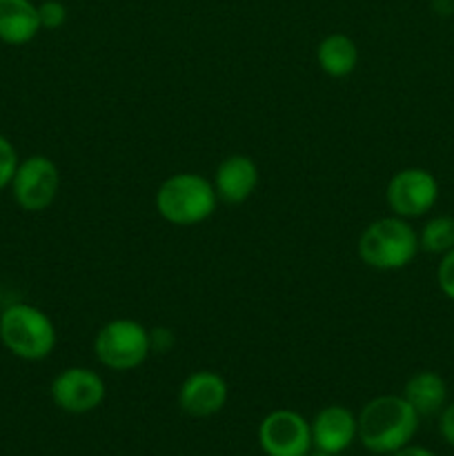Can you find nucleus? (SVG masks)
Returning a JSON list of instances; mask_svg holds the SVG:
<instances>
[{
  "mask_svg": "<svg viewBox=\"0 0 454 456\" xmlns=\"http://www.w3.org/2000/svg\"><path fill=\"white\" fill-rule=\"evenodd\" d=\"M418 414L403 395H383L363 405L359 421V441L372 454H394L412 444L418 430Z\"/></svg>",
  "mask_w": 454,
  "mask_h": 456,
  "instance_id": "f257e3e1",
  "label": "nucleus"
},
{
  "mask_svg": "<svg viewBox=\"0 0 454 456\" xmlns=\"http://www.w3.org/2000/svg\"><path fill=\"white\" fill-rule=\"evenodd\" d=\"M218 203L214 183L200 174H174L156 191V209L172 225H199L207 221Z\"/></svg>",
  "mask_w": 454,
  "mask_h": 456,
  "instance_id": "f03ea898",
  "label": "nucleus"
},
{
  "mask_svg": "<svg viewBox=\"0 0 454 456\" xmlns=\"http://www.w3.org/2000/svg\"><path fill=\"white\" fill-rule=\"evenodd\" d=\"M0 341L22 361H43L56 347V328L43 310L13 303L0 314Z\"/></svg>",
  "mask_w": 454,
  "mask_h": 456,
  "instance_id": "7ed1b4c3",
  "label": "nucleus"
},
{
  "mask_svg": "<svg viewBox=\"0 0 454 456\" xmlns=\"http://www.w3.org/2000/svg\"><path fill=\"white\" fill-rule=\"evenodd\" d=\"M418 252V236L405 218L385 216L369 223L359 239L361 261L374 270H401Z\"/></svg>",
  "mask_w": 454,
  "mask_h": 456,
  "instance_id": "20e7f679",
  "label": "nucleus"
},
{
  "mask_svg": "<svg viewBox=\"0 0 454 456\" xmlns=\"http://www.w3.org/2000/svg\"><path fill=\"white\" fill-rule=\"evenodd\" d=\"M151 352V334L134 319H114L98 330L93 354L114 372H129L145 363Z\"/></svg>",
  "mask_w": 454,
  "mask_h": 456,
  "instance_id": "39448f33",
  "label": "nucleus"
},
{
  "mask_svg": "<svg viewBox=\"0 0 454 456\" xmlns=\"http://www.w3.org/2000/svg\"><path fill=\"white\" fill-rule=\"evenodd\" d=\"M9 187L16 203L25 212H43L56 200L58 190H61V172L47 156H29L18 163Z\"/></svg>",
  "mask_w": 454,
  "mask_h": 456,
  "instance_id": "423d86ee",
  "label": "nucleus"
},
{
  "mask_svg": "<svg viewBox=\"0 0 454 456\" xmlns=\"http://www.w3.org/2000/svg\"><path fill=\"white\" fill-rule=\"evenodd\" d=\"M258 445L267 456H310V421L294 410H274L258 426Z\"/></svg>",
  "mask_w": 454,
  "mask_h": 456,
  "instance_id": "0eeeda50",
  "label": "nucleus"
},
{
  "mask_svg": "<svg viewBox=\"0 0 454 456\" xmlns=\"http://www.w3.org/2000/svg\"><path fill=\"white\" fill-rule=\"evenodd\" d=\"M387 205L394 216L417 218L430 212L439 199V183L427 169L408 167L396 172L387 183Z\"/></svg>",
  "mask_w": 454,
  "mask_h": 456,
  "instance_id": "6e6552de",
  "label": "nucleus"
},
{
  "mask_svg": "<svg viewBox=\"0 0 454 456\" xmlns=\"http://www.w3.org/2000/svg\"><path fill=\"white\" fill-rule=\"evenodd\" d=\"M52 399L62 412L87 414L101 408L107 396L105 381L87 368H67L52 381Z\"/></svg>",
  "mask_w": 454,
  "mask_h": 456,
  "instance_id": "1a4fd4ad",
  "label": "nucleus"
},
{
  "mask_svg": "<svg viewBox=\"0 0 454 456\" xmlns=\"http://www.w3.org/2000/svg\"><path fill=\"white\" fill-rule=\"evenodd\" d=\"M312 445L316 452L338 456L359 439L356 414L345 405H328L310 421Z\"/></svg>",
  "mask_w": 454,
  "mask_h": 456,
  "instance_id": "9d476101",
  "label": "nucleus"
},
{
  "mask_svg": "<svg viewBox=\"0 0 454 456\" xmlns=\"http://www.w3.org/2000/svg\"><path fill=\"white\" fill-rule=\"evenodd\" d=\"M227 396H230V387L221 374L199 370L182 381L181 392H178V405L187 417L207 419L225 408Z\"/></svg>",
  "mask_w": 454,
  "mask_h": 456,
  "instance_id": "9b49d317",
  "label": "nucleus"
},
{
  "mask_svg": "<svg viewBox=\"0 0 454 456\" xmlns=\"http://www.w3.org/2000/svg\"><path fill=\"white\" fill-rule=\"evenodd\" d=\"M258 187V167L249 156L234 154L221 160L214 174V190L218 200L227 205H240Z\"/></svg>",
  "mask_w": 454,
  "mask_h": 456,
  "instance_id": "f8f14e48",
  "label": "nucleus"
},
{
  "mask_svg": "<svg viewBox=\"0 0 454 456\" xmlns=\"http://www.w3.org/2000/svg\"><path fill=\"white\" fill-rule=\"evenodd\" d=\"M40 31L38 4L31 0H0V40L27 45Z\"/></svg>",
  "mask_w": 454,
  "mask_h": 456,
  "instance_id": "ddd939ff",
  "label": "nucleus"
},
{
  "mask_svg": "<svg viewBox=\"0 0 454 456\" xmlns=\"http://www.w3.org/2000/svg\"><path fill=\"white\" fill-rule=\"evenodd\" d=\"M403 399L412 405L418 417H432V414H439L445 408L448 386H445L441 374L423 370V372L409 377V381L405 383Z\"/></svg>",
  "mask_w": 454,
  "mask_h": 456,
  "instance_id": "4468645a",
  "label": "nucleus"
},
{
  "mask_svg": "<svg viewBox=\"0 0 454 456\" xmlns=\"http://www.w3.org/2000/svg\"><path fill=\"white\" fill-rule=\"evenodd\" d=\"M316 61L325 74L332 78H343L356 69L359 49L347 34H329L320 40L319 49H316Z\"/></svg>",
  "mask_w": 454,
  "mask_h": 456,
  "instance_id": "2eb2a0df",
  "label": "nucleus"
},
{
  "mask_svg": "<svg viewBox=\"0 0 454 456\" xmlns=\"http://www.w3.org/2000/svg\"><path fill=\"white\" fill-rule=\"evenodd\" d=\"M418 248L427 254H448L454 249V218L436 216L427 221L418 236Z\"/></svg>",
  "mask_w": 454,
  "mask_h": 456,
  "instance_id": "dca6fc26",
  "label": "nucleus"
},
{
  "mask_svg": "<svg viewBox=\"0 0 454 456\" xmlns=\"http://www.w3.org/2000/svg\"><path fill=\"white\" fill-rule=\"evenodd\" d=\"M18 167V154L13 150V145L9 142V138H4L0 134V191L12 183L13 174Z\"/></svg>",
  "mask_w": 454,
  "mask_h": 456,
  "instance_id": "f3484780",
  "label": "nucleus"
},
{
  "mask_svg": "<svg viewBox=\"0 0 454 456\" xmlns=\"http://www.w3.org/2000/svg\"><path fill=\"white\" fill-rule=\"evenodd\" d=\"M38 18L40 27H45V29H58L67 20L65 4L61 0H45V3L38 4Z\"/></svg>",
  "mask_w": 454,
  "mask_h": 456,
  "instance_id": "a211bd4d",
  "label": "nucleus"
},
{
  "mask_svg": "<svg viewBox=\"0 0 454 456\" xmlns=\"http://www.w3.org/2000/svg\"><path fill=\"white\" fill-rule=\"evenodd\" d=\"M436 281H439L441 292H443L450 301H454V249L443 254V261H441L439 272H436Z\"/></svg>",
  "mask_w": 454,
  "mask_h": 456,
  "instance_id": "6ab92c4d",
  "label": "nucleus"
},
{
  "mask_svg": "<svg viewBox=\"0 0 454 456\" xmlns=\"http://www.w3.org/2000/svg\"><path fill=\"white\" fill-rule=\"evenodd\" d=\"M441 417H439V432L441 436H443V441L448 445H452L454 448V403L445 405L443 410H441Z\"/></svg>",
  "mask_w": 454,
  "mask_h": 456,
  "instance_id": "aec40b11",
  "label": "nucleus"
},
{
  "mask_svg": "<svg viewBox=\"0 0 454 456\" xmlns=\"http://www.w3.org/2000/svg\"><path fill=\"white\" fill-rule=\"evenodd\" d=\"M390 456H436L434 452H432V450H427V448H423V445H405V448H401V450H396L394 454H390Z\"/></svg>",
  "mask_w": 454,
  "mask_h": 456,
  "instance_id": "412c9836",
  "label": "nucleus"
},
{
  "mask_svg": "<svg viewBox=\"0 0 454 456\" xmlns=\"http://www.w3.org/2000/svg\"><path fill=\"white\" fill-rule=\"evenodd\" d=\"M310 456H332V454H323V452H314V454H310Z\"/></svg>",
  "mask_w": 454,
  "mask_h": 456,
  "instance_id": "4be33fe9",
  "label": "nucleus"
},
{
  "mask_svg": "<svg viewBox=\"0 0 454 456\" xmlns=\"http://www.w3.org/2000/svg\"><path fill=\"white\" fill-rule=\"evenodd\" d=\"M0 303H3V288H0Z\"/></svg>",
  "mask_w": 454,
  "mask_h": 456,
  "instance_id": "5701e85b",
  "label": "nucleus"
}]
</instances>
